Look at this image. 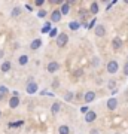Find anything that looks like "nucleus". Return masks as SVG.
I'll use <instances>...</instances> for the list:
<instances>
[{"mask_svg": "<svg viewBox=\"0 0 128 134\" xmlns=\"http://www.w3.org/2000/svg\"><path fill=\"white\" fill-rule=\"evenodd\" d=\"M67 40H69V36H67L66 33H60L57 36V45L58 46H66V43H67Z\"/></svg>", "mask_w": 128, "mask_h": 134, "instance_id": "f257e3e1", "label": "nucleus"}, {"mask_svg": "<svg viewBox=\"0 0 128 134\" xmlns=\"http://www.w3.org/2000/svg\"><path fill=\"white\" fill-rule=\"evenodd\" d=\"M107 72L112 73V75L118 72V63L116 61H109V64H107Z\"/></svg>", "mask_w": 128, "mask_h": 134, "instance_id": "f03ea898", "label": "nucleus"}, {"mask_svg": "<svg viewBox=\"0 0 128 134\" xmlns=\"http://www.w3.org/2000/svg\"><path fill=\"white\" fill-rule=\"evenodd\" d=\"M36 91H37V83H34L33 81H30L29 85H27V92L29 94H36Z\"/></svg>", "mask_w": 128, "mask_h": 134, "instance_id": "7ed1b4c3", "label": "nucleus"}, {"mask_svg": "<svg viewBox=\"0 0 128 134\" xmlns=\"http://www.w3.org/2000/svg\"><path fill=\"white\" fill-rule=\"evenodd\" d=\"M58 69H60V64H58L57 61H52V63H49V64H48V72H49V73H55Z\"/></svg>", "mask_w": 128, "mask_h": 134, "instance_id": "20e7f679", "label": "nucleus"}, {"mask_svg": "<svg viewBox=\"0 0 128 134\" xmlns=\"http://www.w3.org/2000/svg\"><path fill=\"white\" fill-rule=\"evenodd\" d=\"M95 118H97V113H95V112H88V113L85 115V121H86V122H94Z\"/></svg>", "mask_w": 128, "mask_h": 134, "instance_id": "39448f33", "label": "nucleus"}, {"mask_svg": "<svg viewBox=\"0 0 128 134\" xmlns=\"http://www.w3.org/2000/svg\"><path fill=\"white\" fill-rule=\"evenodd\" d=\"M95 34H97L98 37H103L106 34V29L103 25H97V27H95Z\"/></svg>", "mask_w": 128, "mask_h": 134, "instance_id": "423d86ee", "label": "nucleus"}, {"mask_svg": "<svg viewBox=\"0 0 128 134\" xmlns=\"http://www.w3.org/2000/svg\"><path fill=\"white\" fill-rule=\"evenodd\" d=\"M51 18H52V23H60V19H61V12H60V10H54L52 12V16H51Z\"/></svg>", "mask_w": 128, "mask_h": 134, "instance_id": "0eeeda50", "label": "nucleus"}, {"mask_svg": "<svg viewBox=\"0 0 128 134\" xmlns=\"http://www.w3.org/2000/svg\"><path fill=\"white\" fill-rule=\"evenodd\" d=\"M40 45H42V40L40 39H34L33 42H31V45H30V48L33 49V51H36V49L40 48Z\"/></svg>", "mask_w": 128, "mask_h": 134, "instance_id": "6e6552de", "label": "nucleus"}, {"mask_svg": "<svg viewBox=\"0 0 128 134\" xmlns=\"http://www.w3.org/2000/svg\"><path fill=\"white\" fill-rule=\"evenodd\" d=\"M19 104V98L18 97H12L9 100V106H10V109H15V107H18Z\"/></svg>", "mask_w": 128, "mask_h": 134, "instance_id": "1a4fd4ad", "label": "nucleus"}, {"mask_svg": "<svg viewBox=\"0 0 128 134\" xmlns=\"http://www.w3.org/2000/svg\"><path fill=\"white\" fill-rule=\"evenodd\" d=\"M116 106H118V100H116V98H110V100L107 101V107H109L110 110H115Z\"/></svg>", "mask_w": 128, "mask_h": 134, "instance_id": "9d476101", "label": "nucleus"}, {"mask_svg": "<svg viewBox=\"0 0 128 134\" xmlns=\"http://www.w3.org/2000/svg\"><path fill=\"white\" fill-rule=\"evenodd\" d=\"M60 109H61V104L57 101V103H54L52 107H51V113H52V115H57L58 112H60Z\"/></svg>", "mask_w": 128, "mask_h": 134, "instance_id": "9b49d317", "label": "nucleus"}, {"mask_svg": "<svg viewBox=\"0 0 128 134\" xmlns=\"http://www.w3.org/2000/svg\"><path fill=\"white\" fill-rule=\"evenodd\" d=\"M84 98H85L86 103H91V101H92V100L95 98V94H94L92 91H88V92L85 94V97H84Z\"/></svg>", "mask_w": 128, "mask_h": 134, "instance_id": "f8f14e48", "label": "nucleus"}, {"mask_svg": "<svg viewBox=\"0 0 128 134\" xmlns=\"http://www.w3.org/2000/svg\"><path fill=\"white\" fill-rule=\"evenodd\" d=\"M112 46H113L115 49H119L121 48V46H122V42H121V39H113V40H112Z\"/></svg>", "mask_w": 128, "mask_h": 134, "instance_id": "ddd939ff", "label": "nucleus"}, {"mask_svg": "<svg viewBox=\"0 0 128 134\" xmlns=\"http://www.w3.org/2000/svg\"><path fill=\"white\" fill-rule=\"evenodd\" d=\"M69 9H70V5H69V3H64V5L61 6L60 12H61V15H66V14H69Z\"/></svg>", "mask_w": 128, "mask_h": 134, "instance_id": "4468645a", "label": "nucleus"}, {"mask_svg": "<svg viewBox=\"0 0 128 134\" xmlns=\"http://www.w3.org/2000/svg\"><path fill=\"white\" fill-rule=\"evenodd\" d=\"M10 70V63L9 61H5L3 64H2V72L6 73V72H9Z\"/></svg>", "mask_w": 128, "mask_h": 134, "instance_id": "2eb2a0df", "label": "nucleus"}, {"mask_svg": "<svg viewBox=\"0 0 128 134\" xmlns=\"http://www.w3.org/2000/svg\"><path fill=\"white\" fill-rule=\"evenodd\" d=\"M58 131H60V134H69L70 133V128H69L67 125H61V127L58 128Z\"/></svg>", "mask_w": 128, "mask_h": 134, "instance_id": "dca6fc26", "label": "nucleus"}, {"mask_svg": "<svg viewBox=\"0 0 128 134\" xmlns=\"http://www.w3.org/2000/svg\"><path fill=\"white\" fill-rule=\"evenodd\" d=\"M27 61H29V57H27V55H21V57H19V60H18V63L21 64V66H25V64H27Z\"/></svg>", "mask_w": 128, "mask_h": 134, "instance_id": "f3484780", "label": "nucleus"}, {"mask_svg": "<svg viewBox=\"0 0 128 134\" xmlns=\"http://www.w3.org/2000/svg\"><path fill=\"white\" fill-rule=\"evenodd\" d=\"M69 27H70V30H77L79 27H81V24H79L77 21H71L70 24H69Z\"/></svg>", "mask_w": 128, "mask_h": 134, "instance_id": "a211bd4d", "label": "nucleus"}, {"mask_svg": "<svg viewBox=\"0 0 128 134\" xmlns=\"http://www.w3.org/2000/svg\"><path fill=\"white\" fill-rule=\"evenodd\" d=\"M90 10L92 12V14H97V12H98V5H97V3H92L91 8H90Z\"/></svg>", "mask_w": 128, "mask_h": 134, "instance_id": "6ab92c4d", "label": "nucleus"}, {"mask_svg": "<svg viewBox=\"0 0 128 134\" xmlns=\"http://www.w3.org/2000/svg\"><path fill=\"white\" fill-rule=\"evenodd\" d=\"M5 94H8V88L6 86H0V98H3Z\"/></svg>", "mask_w": 128, "mask_h": 134, "instance_id": "aec40b11", "label": "nucleus"}, {"mask_svg": "<svg viewBox=\"0 0 128 134\" xmlns=\"http://www.w3.org/2000/svg\"><path fill=\"white\" fill-rule=\"evenodd\" d=\"M21 14V8H14V10H12V16H18V15Z\"/></svg>", "mask_w": 128, "mask_h": 134, "instance_id": "412c9836", "label": "nucleus"}, {"mask_svg": "<svg viewBox=\"0 0 128 134\" xmlns=\"http://www.w3.org/2000/svg\"><path fill=\"white\" fill-rule=\"evenodd\" d=\"M49 30H51V24L48 23V24H46V25H45V27H43V29H42V33H48Z\"/></svg>", "mask_w": 128, "mask_h": 134, "instance_id": "4be33fe9", "label": "nucleus"}, {"mask_svg": "<svg viewBox=\"0 0 128 134\" xmlns=\"http://www.w3.org/2000/svg\"><path fill=\"white\" fill-rule=\"evenodd\" d=\"M23 125V121H18V122H14V124H9V127H19Z\"/></svg>", "mask_w": 128, "mask_h": 134, "instance_id": "5701e85b", "label": "nucleus"}, {"mask_svg": "<svg viewBox=\"0 0 128 134\" xmlns=\"http://www.w3.org/2000/svg\"><path fill=\"white\" fill-rule=\"evenodd\" d=\"M124 75L128 76V63H125V66H124Z\"/></svg>", "mask_w": 128, "mask_h": 134, "instance_id": "b1692460", "label": "nucleus"}, {"mask_svg": "<svg viewBox=\"0 0 128 134\" xmlns=\"http://www.w3.org/2000/svg\"><path fill=\"white\" fill-rule=\"evenodd\" d=\"M81 112L86 115V113H88V107H86V106H84V107H81Z\"/></svg>", "mask_w": 128, "mask_h": 134, "instance_id": "393cba45", "label": "nucleus"}, {"mask_svg": "<svg viewBox=\"0 0 128 134\" xmlns=\"http://www.w3.org/2000/svg\"><path fill=\"white\" fill-rule=\"evenodd\" d=\"M39 16H40V18H43V16H46V12H45V10H40V12H39Z\"/></svg>", "mask_w": 128, "mask_h": 134, "instance_id": "a878e982", "label": "nucleus"}, {"mask_svg": "<svg viewBox=\"0 0 128 134\" xmlns=\"http://www.w3.org/2000/svg\"><path fill=\"white\" fill-rule=\"evenodd\" d=\"M49 36H52V37H54V36H57V30H55V29L51 30V34H49Z\"/></svg>", "mask_w": 128, "mask_h": 134, "instance_id": "bb28decb", "label": "nucleus"}, {"mask_svg": "<svg viewBox=\"0 0 128 134\" xmlns=\"http://www.w3.org/2000/svg\"><path fill=\"white\" fill-rule=\"evenodd\" d=\"M71 98H73V94H71V92H69V94H67V97H66V100H71Z\"/></svg>", "mask_w": 128, "mask_h": 134, "instance_id": "cd10ccee", "label": "nucleus"}, {"mask_svg": "<svg viewBox=\"0 0 128 134\" xmlns=\"http://www.w3.org/2000/svg\"><path fill=\"white\" fill-rule=\"evenodd\" d=\"M109 88H115V81H110V83H109Z\"/></svg>", "mask_w": 128, "mask_h": 134, "instance_id": "c85d7f7f", "label": "nucleus"}, {"mask_svg": "<svg viewBox=\"0 0 128 134\" xmlns=\"http://www.w3.org/2000/svg\"><path fill=\"white\" fill-rule=\"evenodd\" d=\"M58 85H60V82H58L57 79H55V81H54V88H57Z\"/></svg>", "mask_w": 128, "mask_h": 134, "instance_id": "c756f323", "label": "nucleus"}, {"mask_svg": "<svg viewBox=\"0 0 128 134\" xmlns=\"http://www.w3.org/2000/svg\"><path fill=\"white\" fill-rule=\"evenodd\" d=\"M36 5H37V6L43 5V0H37V2H36Z\"/></svg>", "mask_w": 128, "mask_h": 134, "instance_id": "7c9ffc66", "label": "nucleus"}, {"mask_svg": "<svg viewBox=\"0 0 128 134\" xmlns=\"http://www.w3.org/2000/svg\"><path fill=\"white\" fill-rule=\"evenodd\" d=\"M91 134H98V131H97V130H92V131H91Z\"/></svg>", "mask_w": 128, "mask_h": 134, "instance_id": "2f4dec72", "label": "nucleus"}, {"mask_svg": "<svg viewBox=\"0 0 128 134\" xmlns=\"http://www.w3.org/2000/svg\"><path fill=\"white\" fill-rule=\"evenodd\" d=\"M3 57V51H0V58Z\"/></svg>", "mask_w": 128, "mask_h": 134, "instance_id": "473e14b6", "label": "nucleus"}, {"mask_svg": "<svg viewBox=\"0 0 128 134\" xmlns=\"http://www.w3.org/2000/svg\"><path fill=\"white\" fill-rule=\"evenodd\" d=\"M0 116H2V112H0Z\"/></svg>", "mask_w": 128, "mask_h": 134, "instance_id": "72a5a7b5", "label": "nucleus"}, {"mask_svg": "<svg viewBox=\"0 0 128 134\" xmlns=\"http://www.w3.org/2000/svg\"><path fill=\"white\" fill-rule=\"evenodd\" d=\"M116 134H118V133H116Z\"/></svg>", "mask_w": 128, "mask_h": 134, "instance_id": "f704fd0d", "label": "nucleus"}]
</instances>
